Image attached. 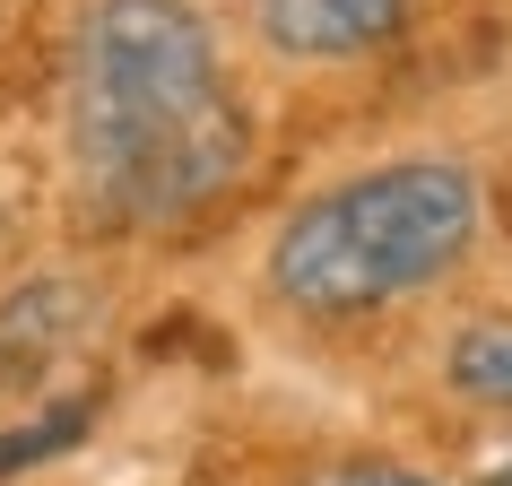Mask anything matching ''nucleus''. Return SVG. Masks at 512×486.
Instances as JSON below:
<instances>
[{"label":"nucleus","instance_id":"nucleus-1","mask_svg":"<svg viewBox=\"0 0 512 486\" xmlns=\"http://www.w3.org/2000/svg\"><path fill=\"white\" fill-rule=\"evenodd\" d=\"M252 131L191 0H87L70 44V174L105 226H183L243 174Z\"/></svg>","mask_w":512,"mask_h":486},{"label":"nucleus","instance_id":"nucleus-2","mask_svg":"<svg viewBox=\"0 0 512 486\" xmlns=\"http://www.w3.org/2000/svg\"><path fill=\"white\" fill-rule=\"evenodd\" d=\"M478 243V174L452 157L365 165L313 191L270 243V296L304 322H356L400 296H426Z\"/></svg>","mask_w":512,"mask_h":486},{"label":"nucleus","instance_id":"nucleus-4","mask_svg":"<svg viewBox=\"0 0 512 486\" xmlns=\"http://www.w3.org/2000/svg\"><path fill=\"white\" fill-rule=\"evenodd\" d=\"M79 287H61V278H44V287H27V296L0 304V365L9 374H44L70 339H79Z\"/></svg>","mask_w":512,"mask_h":486},{"label":"nucleus","instance_id":"nucleus-7","mask_svg":"<svg viewBox=\"0 0 512 486\" xmlns=\"http://www.w3.org/2000/svg\"><path fill=\"white\" fill-rule=\"evenodd\" d=\"M313 486H434V478H417V469H391V460H339V469H322Z\"/></svg>","mask_w":512,"mask_h":486},{"label":"nucleus","instance_id":"nucleus-8","mask_svg":"<svg viewBox=\"0 0 512 486\" xmlns=\"http://www.w3.org/2000/svg\"><path fill=\"white\" fill-rule=\"evenodd\" d=\"M486 486H512V452H504V460H495V478H486Z\"/></svg>","mask_w":512,"mask_h":486},{"label":"nucleus","instance_id":"nucleus-6","mask_svg":"<svg viewBox=\"0 0 512 486\" xmlns=\"http://www.w3.org/2000/svg\"><path fill=\"white\" fill-rule=\"evenodd\" d=\"M79 408H53V417H35V426H0V478H18V469H35V460H53L79 443Z\"/></svg>","mask_w":512,"mask_h":486},{"label":"nucleus","instance_id":"nucleus-3","mask_svg":"<svg viewBox=\"0 0 512 486\" xmlns=\"http://www.w3.org/2000/svg\"><path fill=\"white\" fill-rule=\"evenodd\" d=\"M408 27V0H261L278 61H365Z\"/></svg>","mask_w":512,"mask_h":486},{"label":"nucleus","instance_id":"nucleus-5","mask_svg":"<svg viewBox=\"0 0 512 486\" xmlns=\"http://www.w3.org/2000/svg\"><path fill=\"white\" fill-rule=\"evenodd\" d=\"M443 374H452L460 400H478V408H512V313H478V322L452 339Z\"/></svg>","mask_w":512,"mask_h":486}]
</instances>
